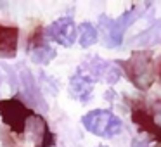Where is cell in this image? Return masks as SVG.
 Returning <instances> with one entry per match:
<instances>
[{
	"label": "cell",
	"instance_id": "cell-1",
	"mask_svg": "<svg viewBox=\"0 0 161 147\" xmlns=\"http://www.w3.org/2000/svg\"><path fill=\"white\" fill-rule=\"evenodd\" d=\"M146 9V5H133L126 12H123L118 19H109L106 16H101L99 23L102 28V35H104V45L109 49H114L121 43L123 35H125L126 28L140 16V12Z\"/></svg>",
	"mask_w": 161,
	"mask_h": 147
},
{
	"label": "cell",
	"instance_id": "cell-2",
	"mask_svg": "<svg viewBox=\"0 0 161 147\" xmlns=\"http://www.w3.org/2000/svg\"><path fill=\"white\" fill-rule=\"evenodd\" d=\"M126 76L132 83L140 90H147L154 81V68H153V56L149 52H135L128 61L121 63Z\"/></svg>",
	"mask_w": 161,
	"mask_h": 147
},
{
	"label": "cell",
	"instance_id": "cell-3",
	"mask_svg": "<svg viewBox=\"0 0 161 147\" xmlns=\"http://www.w3.org/2000/svg\"><path fill=\"white\" fill-rule=\"evenodd\" d=\"M83 126L90 133L99 137H114L118 133H121L123 123L118 116H114L108 109H95L90 111L88 114H85L81 118Z\"/></svg>",
	"mask_w": 161,
	"mask_h": 147
},
{
	"label": "cell",
	"instance_id": "cell-4",
	"mask_svg": "<svg viewBox=\"0 0 161 147\" xmlns=\"http://www.w3.org/2000/svg\"><path fill=\"white\" fill-rule=\"evenodd\" d=\"M80 69L83 73H87L94 81L102 80L109 85H114L119 80V76H121V71H119V68L114 63H108V61L101 59L97 56H92L90 59H87L80 66Z\"/></svg>",
	"mask_w": 161,
	"mask_h": 147
},
{
	"label": "cell",
	"instance_id": "cell-5",
	"mask_svg": "<svg viewBox=\"0 0 161 147\" xmlns=\"http://www.w3.org/2000/svg\"><path fill=\"white\" fill-rule=\"evenodd\" d=\"M31 109H28L19 99H7L0 101V114L4 121L14 130L16 133H25V125L28 116L31 114Z\"/></svg>",
	"mask_w": 161,
	"mask_h": 147
},
{
	"label": "cell",
	"instance_id": "cell-6",
	"mask_svg": "<svg viewBox=\"0 0 161 147\" xmlns=\"http://www.w3.org/2000/svg\"><path fill=\"white\" fill-rule=\"evenodd\" d=\"M45 35L49 40H54L64 47H71L75 43V36H76V26H75L73 19L66 16V18L54 21L45 30Z\"/></svg>",
	"mask_w": 161,
	"mask_h": 147
},
{
	"label": "cell",
	"instance_id": "cell-7",
	"mask_svg": "<svg viewBox=\"0 0 161 147\" xmlns=\"http://www.w3.org/2000/svg\"><path fill=\"white\" fill-rule=\"evenodd\" d=\"M25 132L28 133V137L31 139V142H35L36 147H49L50 144L47 142L49 139V128H47V121L43 119V116L31 112L26 119L25 125ZM52 139V137H50Z\"/></svg>",
	"mask_w": 161,
	"mask_h": 147
},
{
	"label": "cell",
	"instance_id": "cell-8",
	"mask_svg": "<svg viewBox=\"0 0 161 147\" xmlns=\"http://www.w3.org/2000/svg\"><path fill=\"white\" fill-rule=\"evenodd\" d=\"M94 83L95 81L92 80L87 73H83V71L78 68V71L69 80V92H71L73 97L78 99V101L87 102L88 97H90V94H92V90H94Z\"/></svg>",
	"mask_w": 161,
	"mask_h": 147
},
{
	"label": "cell",
	"instance_id": "cell-9",
	"mask_svg": "<svg viewBox=\"0 0 161 147\" xmlns=\"http://www.w3.org/2000/svg\"><path fill=\"white\" fill-rule=\"evenodd\" d=\"M132 43L137 47H151L161 43V21H154L147 30L132 38Z\"/></svg>",
	"mask_w": 161,
	"mask_h": 147
},
{
	"label": "cell",
	"instance_id": "cell-10",
	"mask_svg": "<svg viewBox=\"0 0 161 147\" xmlns=\"http://www.w3.org/2000/svg\"><path fill=\"white\" fill-rule=\"evenodd\" d=\"M16 43H18V30L0 26V54L2 56H14Z\"/></svg>",
	"mask_w": 161,
	"mask_h": 147
},
{
	"label": "cell",
	"instance_id": "cell-11",
	"mask_svg": "<svg viewBox=\"0 0 161 147\" xmlns=\"http://www.w3.org/2000/svg\"><path fill=\"white\" fill-rule=\"evenodd\" d=\"M23 88H25V95L30 99V101H33V104L38 106V107H45L42 102V95H40L38 88L35 87V81H33L31 74L28 73V69H23Z\"/></svg>",
	"mask_w": 161,
	"mask_h": 147
},
{
	"label": "cell",
	"instance_id": "cell-12",
	"mask_svg": "<svg viewBox=\"0 0 161 147\" xmlns=\"http://www.w3.org/2000/svg\"><path fill=\"white\" fill-rule=\"evenodd\" d=\"M30 54H31V59L35 61V63H38V64H47V63L52 61V57H56V50H54L50 45H47V43L35 47Z\"/></svg>",
	"mask_w": 161,
	"mask_h": 147
},
{
	"label": "cell",
	"instance_id": "cell-13",
	"mask_svg": "<svg viewBox=\"0 0 161 147\" xmlns=\"http://www.w3.org/2000/svg\"><path fill=\"white\" fill-rule=\"evenodd\" d=\"M97 42V30L90 23H81L80 24V45L83 49L94 45Z\"/></svg>",
	"mask_w": 161,
	"mask_h": 147
},
{
	"label": "cell",
	"instance_id": "cell-14",
	"mask_svg": "<svg viewBox=\"0 0 161 147\" xmlns=\"http://www.w3.org/2000/svg\"><path fill=\"white\" fill-rule=\"evenodd\" d=\"M149 116H151V121H153L154 128L158 132V137H159V142H161V99H158V101H154L151 104Z\"/></svg>",
	"mask_w": 161,
	"mask_h": 147
},
{
	"label": "cell",
	"instance_id": "cell-15",
	"mask_svg": "<svg viewBox=\"0 0 161 147\" xmlns=\"http://www.w3.org/2000/svg\"><path fill=\"white\" fill-rule=\"evenodd\" d=\"M132 147H151L149 145V144H147V142H144V140H133V142H132Z\"/></svg>",
	"mask_w": 161,
	"mask_h": 147
},
{
	"label": "cell",
	"instance_id": "cell-16",
	"mask_svg": "<svg viewBox=\"0 0 161 147\" xmlns=\"http://www.w3.org/2000/svg\"><path fill=\"white\" fill-rule=\"evenodd\" d=\"M4 5H5V4H4V2H0V9H2V7H4Z\"/></svg>",
	"mask_w": 161,
	"mask_h": 147
},
{
	"label": "cell",
	"instance_id": "cell-17",
	"mask_svg": "<svg viewBox=\"0 0 161 147\" xmlns=\"http://www.w3.org/2000/svg\"><path fill=\"white\" fill-rule=\"evenodd\" d=\"M99 147H106V145H99Z\"/></svg>",
	"mask_w": 161,
	"mask_h": 147
}]
</instances>
